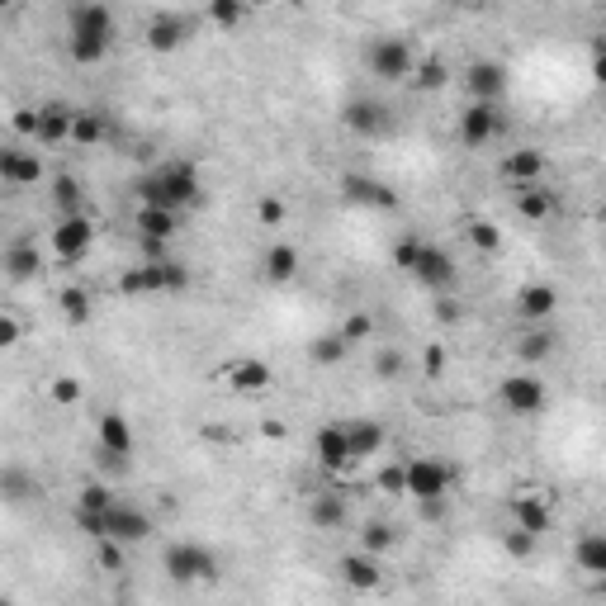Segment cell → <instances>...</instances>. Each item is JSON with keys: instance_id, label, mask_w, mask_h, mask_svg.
<instances>
[{"instance_id": "obj_1", "label": "cell", "mask_w": 606, "mask_h": 606, "mask_svg": "<svg viewBox=\"0 0 606 606\" xmlns=\"http://www.w3.org/2000/svg\"><path fill=\"white\" fill-rule=\"evenodd\" d=\"M119 38V19L105 0H76L67 15V57L76 67H100Z\"/></svg>"}, {"instance_id": "obj_2", "label": "cell", "mask_w": 606, "mask_h": 606, "mask_svg": "<svg viewBox=\"0 0 606 606\" xmlns=\"http://www.w3.org/2000/svg\"><path fill=\"white\" fill-rule=\"evenodd\" d=\"M138 199L161 209H195L199 204V166L195 161H161L138 180Z\"/></svg>"}, {"instance_id": "obj_3", "label": "cell", "mask_w": 606, "mask_h": 606, "mask_svg": "<svg viewBox=\"0 0 606 606\" xmlns=\"http://www.w3.org/2000/svg\"><path fill=\"white\" fill-rule=\"evenodd\" d=\"M124 294H147V299H157V294H185L190 289V270L171 261V256H161V261H143V266H133L119 280Z\"/></svg>"}, {"instance_id": "obj_4", "label": "cell", "mask_w": 606, "mask_h": 606, "mask_svg": "<svg viewBox=\"0 0 606 606\" xmlns=\"http://www.w3.org/2000/svg\"><path fill=\"white\" fill-rule=\"evenodd\" d=\"M161 569H166L171 583H214L218 554L209 545H199V540H176V545H166V554H161Z\"/></svg>"}, {"instance_id": "obj_5", "label": "cell", "mask_w": 606, "mask_h": 606, "mask_svg": "<svg viewBox=\"0 0 606 606\" xmlns=\"http://www.w3.org/2000/svg\"><path fill=\"white\" fill-rule=\"evenodd\" d=\"M403 275H412L422 289H431V294H450L455 289V280H460V270H455V256H450L446 247H436V242H427V237H417V247H412V261Z\"/></svg>"}, {"instance_id": "obj_6", "label": "cell", "mask_w": 606, "mask_h": 606, "mask_svg": "<svg viewBox=\"0 0 606 606\" xmlns=\"http://www.w3.org/2000/svg\"><path fill=\"white\" fill-rule=\"evenodd\" d=\"M498 403H502V412H512V417H540L545 403H550V389H545V379L526 365V370L507 375L498 384Z\"/></svg>"}, {"instance_id": "obj_7", "label": "cell", "mask_w": 606, "mask_h": 606, "mask_svg": "<svg viewBox=\"0 0 606 606\" xmlns=\"http://www.w3.org/2000/svg\"><path fill=\"white\" fill-rule=\"evenodd\" d=\"M365 67H370V76H379L384 86H398V81H408V76L417 72V57H412V48L403 38L384 34L365 48Z\"/></svg>"}, {"instance_id": "obj_8", "label": "cell", "mask_w": 606, "mask_h": 606, "mask_svg": "<svg viewBox=\"0 0 606 606\" xmlns=\"http://www.w3.org/2000/svg\"><path fill=\"white\" fill-rule=\"evenodd\" d=\"M341 128L356 133V138H389L393 133V105H384L379 95H356L341 105Z\"/></svg>"}, {"instance_id": "obj_9", "label": "cell", "mask_w": 606, "mask_h": 606, "mask_svg": "<svg viewBox=\"0 0 606 606\" xmlns=\"http://www.w3.org/2000/svg\"><path fill=\"white\" fill-rule=\"evenodd\" d=\"M403 469H408V498H417V502L450 498V488L460 479V474H455L446 460H436V455H417V460H408Z\"/></svg>"}, {"instance_id": "obj_10", "label": "cell", "mask_w": 606, "mask_h": 606, "mask_svg": "<svg viewBox=\"0 0 606 606\" xmlns=\"http://www.w3.org/2000/svg\"><path fill=\"white\" fill-rule=\"evenodd\" d=\"M90 247H95V223H90L86 214L57 218L53 251H57V261H62V266H81V261L90 256Z\"/></svg>"}, {"instance_id": "obj_11", "label": "cell", "mask_w": 606, "mask_h": 606, "mask_svg": "<svg viewBox=\"0 0 606 606\" xmlns=\"http://www.w3.org/2000/svg\"><path fill=\"white\" fill-rule=\"evenodd\" d=\"M502 133V100H469L460 109V143L488 147Z\"/></svg>"}, {"instance_id": "obj_12", "label": "cell", "mask_w": 606, "mask_h": 606, "mask_svg": "<svg viewBox=\"0 0 606 606\" xmlns=\"http://www.w3.org/2000/svg\"><path fill=\"white\" fill-rule=\"evenodd\" d=\"M195 38V19L190 15H176V10H161V15L147 19V29H143V43L152 48V53H180L185 43Z\"/></svg>"}, {"instance_id": "obj_13", "label": "cell", "mask_w": 606, "mask_h": 606, "mask_svg": "<svg viewBox=\"0 0 606 606\" xmlns=\"http://www.w3.org/2000/svg\"><path fill=\"white\" fill-rule=\"evenodd\" d=\"M313 460H318L322 474H341V469H351L356 455H351V436H346V422H327L318 427L313 436Z\"/></svg>"}, {"instance_id": "obj_14", "label": "cell", "mask_w": 606, "mask_h": 606, "mask_svg": "<svg viewBox=\"0 0 606 606\" xmlns=\"http://www.w3.org/2000/svg\"><path fill=\"white\" fill-rule=\"evenodd\" d=\"M0 180L10 185V190H29V185H38L43 180V157L38 152H29V147H5L0 152Z\"/></svg>"}, {"instance_id": "obj_15", "label": "cell", "mask_w": 606, "mask_h": 606, "mask_svg": "<svg viewBox=\"0 0 606 606\" xmlns=\"http://www.w3.org/2000/svg\"><path fill=\"white\" fill-rule=\"evenodd\" d=\"M341 195L351 199V204H360V209H384V214L398 209V195L379 176H356L351 171V176H341Z\"/></svg>"}, {"instance_id": "obj_16", "label": "cell", "mask_w": 606, "mask_h": 606, "mask_svg": "<svg viewBox=\"0 0 606 606\" xmlns=\"http://www.w3.org/2000/svg\"><path fill=\"white\" fill-rule=\"evenodd\" d=\"M72 124H76V109H72V105H62V100H48V105H38L34 143H38V147L72 143Z\"/></svg>"}, {"instance_id": "obj_17", "label": "cell", "mask_w": 606, "mask_h": 606, "mask_svg": "<svg viewBox=\"0 0 606 606\" xmlns=\"http://www.w3.org/2000/svg\"><path fill=\"white\" fill-rule=\"evenodd\" d=\"M337 569H341V583L351 592H375L379 583H384V569H379V554L370 550H351V554H341L337 559Z\"/></svg>"}, {"instance_id": "obj_18", "label": "cell", "mask_w": 606, "mask_h": 606, "mask_svg": "<svg viewBox=\"0 0 606 606\" xmlns=\"http://www.w3.org/2000/svg\"><path fill=\"white\" fill-rule=\"evenodd\" d=\"M464 86H469L474 100H502V95H507V67L479 57V62H469V67H464Z\"/></svg>"}, {"instance_id": "obj_19", "label": "cell", "mask_w": 606, "mask_h": 606, "mask_svg": "<svg viewBox=\"0 0 606 606\" xmlns=\"http://www.w3.org/2000/svg\"><path fill=\"white\" fill-rule=\"evenodd\" d=\"M109 535L124 540V545H143L147 535H152V517H147L143 507H133V502L119 498L109 507Z\"/></svg>"}, {"instance_id": "obj_20", "label": "cell", "mask_w": 606, "mask_h": 606, "mask_svg": "<svg viewBox=\"0 0 606 606\" xmlns=\"http://www.w3.org/2000/svg\"><path fill=\"white\" fill-rule=\"evenodd\" d=\"M346 436H351V455H356V464L375 460L379 450H384V441H389L384 422H375V417H346Z\"/></svg>"}, {"instance_id": "obj_21", "label": "cell", "mask_w": 606, "mask_h": 606, "mask_svg": "<svg viewBox=\"0 0 606 606\" xmlns=\"http://www.w3.org/2000/svg\"><path fill=\"white\" fill-rule=\"evenodd\" d=\"M223 379H228V389L232 393H266L270 389V379H275V370H270L266 360H232L228 370H223Z\"/></svg>"}, {"instance_id": "obj_22", "label": "cell", "mask_w": 606, "mask_h": 606, "mask_svg": "<svg viewBox=\"0 0 606 606\" xmlns=\"http://www.w3.org/2000/svg\"><path fill=\"white\" fill-rule=\"evenodd\" d=\"M303 256L294 242H270L266 251H261V275H266L270 285H289L294 275H299Z\"/></svg>"}, {"instance_id": "obj_23", "label": "cell", "mask_w": 606, "mask_h": 606, "mask_svg": "<svg viewBox=\"0 0 606 606\" xmlns=\"http://www.w3.org/2000/svg\"><path fill=\"white\" fill-rule=\"evenodd\" d=\"M346 521H351V507L341 493H313L308 498V526L313 531H341Z\"/></svg>"}, {"instance_id": "obj_24", "label": "cell", "mask_w": 606, "mask_h": 606, "mask_svg": "<svg viewBox=\"0 0 606 606\" xmlns=\"http://www.w3.org/2000/svg\"><path fill=\"white\" fill-rule=\"evenodd\" d=\"M512 209L517 218L526 223H545L554 214V195L545 190V180H535V185H512Z\"/></svg>"}, {"instance_id": "obj_25", "label": "cell", "mask_w": 606, "mask_h": 606, "mask_svg": "<svg viewBox=\"0 0 606 606\" xmlns=\"http://www.w3.org/2000/svg\"><path fill=\"white\" fill-rule=\"evenodd\" d=\"M180 232L176 209H161V204H138V242H171Z\"/></svg>"}, {"instance_id": "obj_26", "label": "cell", "mask_w": 606, "mask_h": 606, "mask_svg": "<svg viewBox=\"0 0 606 606\" xmlns=\"http://www.w3.org/2000/svg\"><path fill=\"white\" fill-rule=\"evenodd\" d=\"M559 308V289L554 285H526L517 294V318L521 322H545Z\"/></svg>"}, {"instance_id": "obj_27", "label": "cell", "mask_w": 606, "mask_h": 606, "mask_svg": "<svg viewBox=\"0 0 606 606\" xmlns=\"http://www.w3.org/2000/svg\"><path fill=\"white\" fill-rule=\"evenodd\" d=\"M502 176L512 180V185H535V180H545V152H540V147L512 152V157L502 161Z\"/></svg>"}, {"instance_id": "obj_28", "label": "cell", "mask_w": 606, "mask_h": 606, "mask_svg": "<svg viewBox=\"0 0 606 606\" xmlns=\"http://www.w3.org/2000/svg\"><path fill=\"white\" fill-rule=\"evenodd\" d=\"M573 564L588 573V578H602L606 573V531H583L578 545H573Z\"/></svg>"}, {"instance_id": "obj_29", "label": "cell", "mask_w": 606, "mask_h": 606, "mask_svg": "<svg viewBox=\"0 0 606 606\" xmlns=\"http://www.w3.org/2000/svg\"><path fill=\"white\" fill-rule=\"evenodd\" d=\"M95 436H100V446H105V450H119V455H133V446H138V436H133V427H128L124 412H105Z\"/></svg>"}, {"instance_id": "obj_30", "label": "cell", "mask_w": 606, "mask_h": 606, "mask_svg": "<svg viewBox=\"0 0 606 606\" xmlns=\"http://www.w3.org/2000/svg\"><path fill=\"white\" fill-rule=\"evenodd\" d=\"M512 517H517V526H526V531H535V535H550V526H554V512H550V502L545 498H512Z\"/></svg>"}, {"instance_id": "obj_31", "label": "cell", "mask_w": 606, "mask_h": 606, "mask_svg": "<svg viewBox=\"0 0 606 606\" xmlns=\"http://www.w3.org/2000/svg\"><path fill=\"white\" fill-rule=\"evenodd\" d=\"M38 270H43V256H38L34 242H15V247L5 251V275H10L15 285H24V280H34Z\"/></svg>"}, {"instance_id": "obj_32", "label": "cell", "mask_w": 606, "mask_h": 606, "mask_svg": "<svg viewBox=\"0 0 606 606\" xmlns=\"http://www.w3.org/2000/svg\"><path fill=\"white\" fill-rule=\"evenodd\" d=\"M109 138V119L105 109H76V124H72V143L76 147H95Z\"/></svg>"}, {"instance_id": "obj_33", "label": "cell", "mask_w": 606, "mask_h": 606, "mask_svg": "<svg viewBox=\"0 0 606 606\" xmlns=\"http://www.w3.org/2000/svg\"><path fill=\"white\" fill-rule=\"evenodd\" d=\"M308 356H313V365H341V360L351 356V341H346V332H322V337L308 341Z\"/></svg>"}, {"instance_id": "obj_34", "label": "cell", "mask_w": 606, "mask_h": 606, "mask_svg": "<svg viewBox=\"0 0 606 606\" xmlns=\"http://www.w3.org/2000/svg\"><path fill=\"white\" fill-rule=\"evenodd\" d=\"M81 204H86V190H81V180H76V176H57V180H53V209H57V218L86 214Z\"/></svg>"}, {"instance_id": "obj_35", "label": "cell", "mask_w": 606, "mask_h": 606, "mask_svg": "<svg viewBox=\"0 0 606 606\" xmlns=\"http://www.w3.org/2000/svg\"><path fill=\"white\" fill-rule=\"evenodd\" d=\"M0 493H5V502H24V498H34V493H43V488H38L34 474H24L19 464H10L0 474Z\"/></svg>"}, {"instance_id": "obj_36", "label": "cell", "mask_w": 606, "mask_h": 606, "mask_svg": "<svg viewBox=\"0 0 606 606\" xmlns=\"http://www.w3.org/2000/svg\"><path fill=\"white\" fill-rule=\"evenodd\" d=\"M393 545H398V535H393L389 521H365V526H360V550H370V554L384 559Z\"/></svg>"}, {"instance_id": "obj_37", "label": "cell", "mask_w": 606, "mask_h": 606, "mask_svg": "<svg viewBox=\"0 0 606 606\" xmlns=\"http://www.w3.org/2000/svg\"><path fill=\"white\" fill-rule=\"evenodd\" d=\"M550 356H554V337H550V332H526V337L517 341V360H521V365H531V370L540 365V360H550Z\"/></svg>"}, {"instance_id": "obj_38", "label": "cell", "mask_w": 606, "mask_h": 606, "mask_svg": "<svg viewBox=\"0 0 606 606\" xmlns=\"http://www.w3.org/2000/svg\"><path fill=\"white\" fill-rule=\"evenodd\" d=\"M412 81H417V90H446L450 86L446 57H422V62H417V72H412Z\"/></svg>"}, {"instance_id": "obj_39", "label": "cell", "mask_w": 606, "mask_h": 606, "mask_svg": "<svg viewBox=\"0 0 606 606\" xmlns=\"http://www.w3.org/2000/svg\"><path fill=\"white\" fill-rule=\"evenodd\" d=\"M247 0H209V19H214L218 29H237V24H242V19H247Z\"/></svg>"}, {"instance_id": "obj_40", "label": "cell", "mask_w": 606, "mask_h": 606, "mask_svg": "<svg viewBox=\"0 0 606 606\" xmlns=\"http://www.w3.org/2000/svg\"><path fill=\"white\" fill-rule=\"evenodd\" d=\"M464 237L474 242V251H483V256H493V251L502 247V232L488 223V218H469V228H464Z\"/></svg>"}, {"instance_id": "obj_41", "label": "cell", "mask_w": 606, "mask_h": 606, "mask_svg": "<svg viewBox=\"0 0 606 606\" xmlns=\"http://www.w3.org/2000/svg\"><path fill=\"white\" fill-rule=\"evenodd\" d=\"M119 502V493H114V483H105V479H90L81 493H76V507H100V512H109Z\"/></svg>"}, {"instance_id": "obj_42", "label": "cell", "mask_w": 606, "mask_h": 606, "mask_svg": "<svg viewBox=\"0 0 606 606\" xmlns=\"http://www.w3.org/2000/svg\"><path fill=\"white\" fill-rule=\"evenodd\" d=\"M535 545H540V535H535V531H526V526H512V531L502 535V550L512 554V559H531V554H535Z\"/></svg>"}, {"instance_id": "obj_43", "label": "cell", "mask_w": 606, "mask_h": 606, "mask_svg": "<svg viewBox=\"0 0 606 606\" xmlns=\"http://www.w3.org/2000/svg\"><path fill=\"white\" fill-rule=\"evenodd\" d=\"M57 303H62V318L67 322H86L90 318V294L86 289H62V299Z\"/></svg>"}, {"instance_id": "obj_44", "label": "cell", "mask_w": 606, "mask_h": 606, "mask_svg": "<svg viewBox=\"0 0 606 606\" xmlns=\"http://www.w3.org/2000/svg\"><path fill=\"white\" fill-rule=\"evenodd\" d=\"M375 375L384 379V384H398V379H403V356H398L393 346H379L375 351Z\"/></svg>"}, {"instance_id": "obj_45", "label": "cell", "mask_w": 606, "mask_h": 606, "mask_svg": "<svg viewBox=\"0 0 606 606\" xmlns=\"http://www.w3.org/2000/svg\"><path fill=\"white\" fill-rule=\"evenodd\" d=\"M128 460H133V455H119V450H95V464H100V474H105V479H124L128 474Z\"/></svg>"}, {"instance_id": "obj_46", "label": "cell", "mask_w": 606, "mask_h": 606, "mask_svg": "<svg viewBox=\"0 0 606 606\" xmlns=\"http://www.w3.org/2000/svg\"><path fill=\"white\" fill-rule=\"evenodd\" d=\"M341 332H346L351 346H356V341H370L375 337V318H370V313H351V318L341 322Z\"/></svg>"}, {"instance_id": "obj_47", "label": "cell", "mask_w": 606, "mask_h": 606, "mask_svg": "<svg viewBox=\"0 0 606 606\" xmlns=\"http://www.w3.org/2000/svg\"><path fill=\"white\" fill-rule=\"evenodd\" d=\"M48 393H53L57 408H72V403H81V384H76L72 375H57V379H53V389H48Z\"/></svg>"}, {"instance_id": "obj_48", "label": "cell", "mask_w": 606, "mask_h": 606, "mask_svg": "<svg viewBox=\"0 0 606 606\" xmlns=\"http://www.w3.org/2000/svg\"><path fill=\"white\" fill-rule=\"evenodd\" d=\"M256 218H261L266 228H280V223H285V199H275V195L256 199Z\"/></svg>"}, {"instance_id": "obj_49", "label": "cell", "mask_w": 606, "mask_h": 606, "mask_svg": "<svg viewBox=\"0 0 606 606\" xmlns=\"http://www.w3.org/2000/svg\"><path fill=\"white\" fill-rule=\"evenodd\" d=\"M379 488L393 493V498H403V493H408V469H403V464H389V469L379 474Z\"/></svg>"}, {"instance_id": "obj_50", "label": "cell", "mask_w": 606, "mask_h": 606, "mask_svg": "<svg viewBox=\"0 0 606 606\" xmlns=\"http://www.w3.org/2000/svg\"><path fill=\"white\" fill-rule=\"evenodd\" d=\"M592 81L606 86V34L592 38Z\"/></svg>"}, {"instance_id": "obj_51", "label": "cell", "mask_w": 606, "mask_h": 606, "mask_svg": "<svg viewBox=\"0 0 606 606\" xmlns=\"http://www.w3.org/2000/svg\"><path fill=\"white\" fill-rule=\"evenodd\" d=\"M15 341H19V318L5 313V318H0V346H15Z\"/></svg>"}, {"instance_id": "obj_52", "label": "cell", "mask_w": 606, "mask_h": 606, "mask_svg": "<svg viewBox=\"0 0 606 606\" xmlns=\"http://www.w3.org/2000/svg\"><path fill=\"white\" fill-rule=\"evenodd\" d=\"M436 318H441V322H455V318H460V308H455L450 299H441V308H436Z\"/></svg>"}, {"instance_id": "obj_53", "label": "cell", "mask_w": 606, "mask_h": 606, "mask_svg": "<svg viewBox=\"0 0 606 606\" xmlns=\"http://www.w3.org/2000/svg\"><path fill=\"white\" fill-rule=\"evenodd\" d=\"M441 5H455V10H479L483 0H441Z\"/></svg>"}, {"instance_id": "obj_54", "label": "cell", "mask_w": 606, "mask_h": 606, "mask_svg": "<svg viewBox=\"0 0 606 606\" xmlns=\"http://www.w3.org/2000/svg\"><path fill=\"white\" fill-rule=\"evenodd\" d=\"M592 592H597V597H606V573H602V578H592Z\"/></svg>"}, {"instance_id": "obj_55", "label": "cell", "mask_w": 606, "mask_h": 606, "mask_svg": "<svg viewBox=\"0 0 606 606\" xmlns=\"http://www.w3.org/2000/svg\"><path fill=\"white\" fill-rule=\"evenodd\" d=\"M251 10H266V5H280V0H247Z\"/></svg>"}, {"instance_id": "obj_56", "label": "cell", "mask_w": 606, "mask_h": 606, "mask_svg": "<svg viewBox=\"0 0 606 606\" xmlns=\"http://www.w3.org/2000/svg\"><path fill=\"white\" fill-rule=\"evenodd\" d=\"M0 5H5V10H19V5H24V0H0Z\"/></svg>"}, {"instance_id": "obj_57", "label": "cell", "mask_w": 606, "mask_h": 606, "mask_svg": "<svg viewBox=\"0 0 606 606\" xmlns=\"http://www.w3.org/2000/svg\"><path fill=\"white\" fill-rule=\"evenodd\" d=\"M602 218H606V204H602Z\"/></svg>"}, {"instance_id": "obj_58", "label": "cell", "mask_w": 606, "mask_h": 606, "mask_svg": "<svg viewBox=\"0 0 606 606\" xmlns=\"http://www.w3.org/2000/svg\"><path fill=\"white\" fill-rule=\"evenodd\" d=\"M602 34H606V29H602Z\"/></svg>"}]
</instances>
